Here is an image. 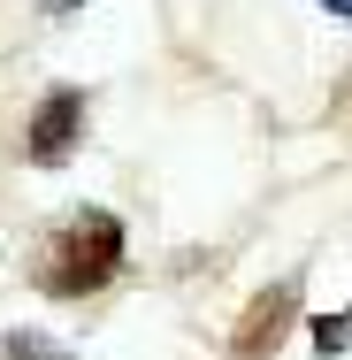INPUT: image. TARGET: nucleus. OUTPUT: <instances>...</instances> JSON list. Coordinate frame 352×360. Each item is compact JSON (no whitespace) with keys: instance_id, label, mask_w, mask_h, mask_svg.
Returning <instances> with one entry per match:
<instances>
[{"instance_id":"nucleus-2","label":"nucleus","mask_w":352,"mask_h":360,"mask_svg":"<svg viewBox=\"0 0 352 360\" xmlns=\"http://www.w3.org/2000/svg\"><path fill=\"white\" fill-rule=\"evenodd\" d=\"M77 139H84V92H46L39 100V115H31V131H23V161L31 169H62L77 153Z\"/></svg>"},{"instance_id":"nucleus-1","label":"nucleus","mask_w":352,"mask_h":360,"mask_svg":"<svg viewBox=\"0 0 352 360\" xmlns=\"http://www.w3.org/2000/svg\"><path fill=\"white\" fill-rule=\"evenodd\" d=\"M115 276H123V222L107 215V207H77L39 245V269H31V284L46 291V299H92V291H107Z\"/></svg>"},{"instance_id":"nucleus-7","label":"nucleus","mask_w":352,"mask_h":360,"mask_svg":"<svg viewBox=\"0 0 352 360\" xmlns=\"http://www.w3.org/2000/svg\"><path fill=\"white\" fill-rule=\"evenodd\" d=\"M70 8H77V0H46V15H70Z\"/></svg>"},{"instance_id":"nucleus-3","label":"nucleus","mask_w":352,"mask_h":360,"mask_svg":"<svg viewBox=\"0 0 352 360\" xmlns=\"http://www.w3.org/2000/svg\"><path fill=\"white\" fill-rule=\"evenodd\" d=\"M291 322H299V276H283V284H268L245 314H237V338H230V360H268L291 338Z\"/></svg>"},{"instance_id":"nucleus-5","label":"nucleus","mask_w":352,"mask_h":360,"mask_svg":"<svg viewBox=\"0 0 352 360\" xmlns=\"http://www.w3.org/2000/svg\"><path fill=\"white\" fill-rule=\"evenodd\" d=\"M306 338H314V353H322V360H330V353H345V345H352V307H345V314H322V322H306Z\"/></svg>"},{"instance_id":"nucleus-6","label":"nucleus","mask_w":352,"mask_h":360,"mask_svg":"<svg viewBox=\"0 0 352 360\" xmlns=\"http://www.w3.org/2000/svg\"><path fill=\"white\" fill-rule=\"evenodd\" d=\"M322 8H330V15H345V23H352V0H322Z\"/></svg>"},{"instance_id":"nucleus-4","label":"nucleus","mask_w":352,"mask_h":360,"mask_svg":"<svg viewBox=\"0 0 352 360\" xmlns=\"http://www.w3.org/2000/svg\"><path fill=\"white\" fill-rule=\"evenodd\" d=\"M0 360H77L70 345L39 338V330H0Z\"/></svg>"}]
</instances>
